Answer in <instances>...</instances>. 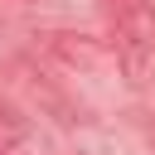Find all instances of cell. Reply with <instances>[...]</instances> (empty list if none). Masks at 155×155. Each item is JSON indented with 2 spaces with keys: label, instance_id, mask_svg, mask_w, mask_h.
<instances>
[{
  "label": "cell",
  "instance_id": "3957f363",
  "mask_svg": "<svg viewBox=\"0 0 155 155\" xmlns=\"http://www.w3.org/2000/svg\"><path fill=\"white\" fill-rule=\"evenodd\" d=\"M24 136H29V126H24L15 111H0V155H10V150L24 140Z\"/></svg>",
  "mask_w": 155,
  "mask_h": 155
},
{
  "label": "cell",
  "instance_id": "7a4b0ae2",
  "mask_svg": "<svg viewBox=\"0 0 155 155\" xmlns=\"http://www.w3.org/2000/svg\"><path fill=\"white\" fill-rule=\"evenodd\" d=\"M73 39H78V44H63L58 34H48V48H53V53H63L68 63L97 68V63H102V44H97V39H82V34H73Z\"/></svg>",
  "mask_w": 155,
  "mask_h": 155
},
{
  "label": "cell",
  "instance_id": "6da1fadb",
  "mask_svg": "<svg viewBox=\"0 0 155 155\" xmlns=\"http://www.w3.org/2000/svg\"><path fill=\"white\" fill-rule=\"evenodd\" d=\"M102 10L111 15V24H116V39L121 44H145V5L140 0H102Z\"/></svg>",
  "mask_w": 155,
  "mask_h": 155
}]
</instances>
